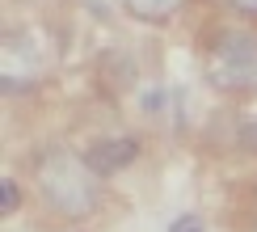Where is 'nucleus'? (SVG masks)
Listing matches in <instances>:
<instances>
[{
  "label": "nucleus",
  "mask_w": 257,
  "mask_h": 232,
  "mask_svg": "<svg viewBox=\"0 0 257 232\" xmlns=\"http://www.w3.org/2000/svg\"><path fill=\"white\" fill-rule=\"evenodd\" d=\"M38 194L55 215L63 219H89L101 207V177L89 169V161L68 148H51L38 156Z\"/></svg>",
  "instance_id": "1"
},
{
  "label": "nucleus",
  "mask_w": 257,
  "mask_h": 232,
  "mask_svg": "<svg viewBox=\"0 0 257 232\" xmlns=\"http://www.w3.org/2000/svg\"><path fill=\"white\" fill-rule=\"evenodd\" d=\"M207 80L223 93L257 89V38L253 34H219L207 51Z\"/></svg>",
  "instance_id": "2"
},
{
  "label": "nucleus",
  "mask_w": 257,
  "mask_h": 232,
  "mask_svg": "<svg viewBox=\"0 0 257 232\" xmlns=\"http://www.w3.org/2000/svg\"><path fill=\"white\" fill-rule=\"evenodd\" d=\"M42 76V51L34 34H9L0 42V84L9 93H21V89H34Z\"/></svg>",
  "instance_id": "3"
},
{
  "label": "nucleus",
  "mask_w": 257,
  "mask_h": 232,
  "mask_svg": "<svg viewBox=\"0 0 257 232\" xmlns=\"http://www.w3.org/2000/svg\"><path fill=\"white\" fill-rule=\"evenodd\" d=\"M139 156V140H131V135H110V140H97L84 152V161H89V169L97 177H110L118 173V169H126Z\"/></svg>",
  "instance_id": "4"
},
{
  "label": "nucleus",
  "mask_w": 257,
  "mask_h": 232,
  "mask_svg": "<svg viewBox=\"0 0 257 232\" xmlns=\"http://www.w3.org/2000/svg\"><path fill=\"white\" fill-rule=\"evenodd\" d=\"M186 0H126V13L139 21H169Z\"/></svg>",
  "instance_id": "5"
},
{
  "label": "nucleus",
  "mask_w": 257,
  "mask_h": 232,
  "mask_svg": "<svg viewBox=\"0 0 257 232\" xmlns=\"http://www.w3.org/2000/svg\"><path fill=\"white\" fill-rule=\"evenodd\" d=\"M169 232H207V224H202L198 215H181V219L169 224Z\"/></svg>",
  "instance_id": "6"
},
{
  "label": "nucleus",
  "mask_w": 257,
  "mask_h": 232,
  "mask_svg": "<svg viewBox=\"0 0 257 232\" xmlns=\"http://www.w3.org/2000/svg\"><path fill=\"white\" fill-rule=\"evenodd\" d=\"M0 190H5V207H0V211H5V215H9V211H17V186H13V177H5Z\"/></svg>",
  "instance_id": "7"
},
{
  "label": "nucleus",
  "mask_w": 257,
  "mask_h": 232,
  "mask_svg": "<svg viewBox=\"0 0 257 232\" xmlns=\"http://www.w3.org/2000/svg\"><path fill=\"white\" fill-rule=\"evenodd\" d=\"M244 144H249L253 152H257V123H249V127H244Z\"/></svg>",
  "instance_id": "8"
},
{
  "label": "nucleus",
  "mask_w": 257,
  "mask_h": 232,
  "mask_svg": "<svg viewBox=\"0 0 257 232\" xmlns=\"http://www.w3.org/2000/svg\"><path fill=\"white\" fill-rule=\"evenodd\" d=\"M232 9H244V13H257V0H228Z\"/></svg>",
  "instance_id": "9"
}]
</instances>
